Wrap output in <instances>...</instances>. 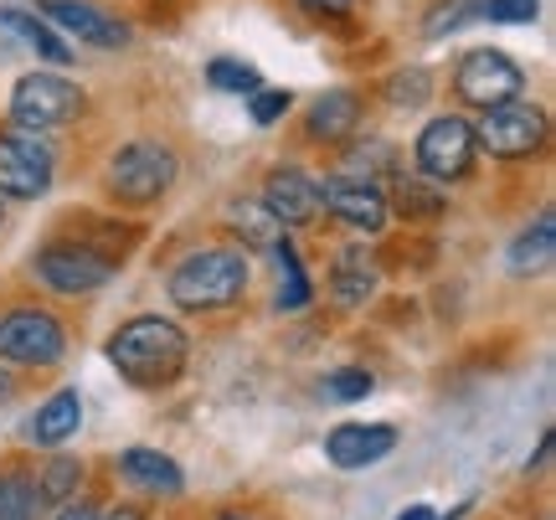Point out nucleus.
Segmentation results:
<instances>
[{
    "mask_svg": "<svg viewBox=\"0 0 556 520\" xmlns=\"http://www.w3.org/2000/svg\"><path fill=\"white\" fill-rule=\"evenodd\" d=\"M217 520H248V516H217Z\"/></svg>",
    "mask_w": 556,
    "mask_h": 520,
    "instance_id": "4c0bfd02",
    "label": "nucleus"
},
{
    "mask_svg": "<svg viewBox=\"0 0 556 520\" xmlns=\"http://www.w3.org/2000/svg\"><path fill=\"white\" fill-rule=\"evenodd\" d=\"M93 520H144V510H139V505H114V510H103V516H93Z\"/></svg>",
    "mask_w": 556,
    "mask_h": 520,
    "instance_id": "f704fd0d",
    "label": "nucleus"
},
{
    "mask_svg": "<svg viewBox=\"0 0 556 520\" xmlns=\"http://www.w3.org/2000/svg\"><path fill=\"white\" fill-rule=\"evenodd\" d=\"M11 397H16V377H11V371H0V407H5Z\"/></svg>",
    "mask_w": 556,
    "mask_h": 520,
    "instance_id": "e433bc0d",
    "label": "nucleus"
},
{
    "mask_svg": "<svg viewBox=\"0 0 556 520\" xmlns=\"http://www.w3.org/2000/svg\"><path fill=\"white\" fill-rule=\"evenodd\" d=\"M78 114H83V88L67 83L62 73H26V78H16V88H11V119H16L26 135L73 124Z\"/></svg>",
    "mask_w": 556,
    "mask_h": 520,
    "instance_id": "0eeeda50",
    "label": "nucleus"
},
{
    "mask_svg": "<svg viewBox=\"0 0 556 520\" xmlns=\"http://www.w3.org/2000/svg\"><path fill=\"white\" fill-rule=\"evenodd\" d=\"M392 180H397L392 201H397V212L407 221H433L443 212V191L428 176H392Z\"/></svg>",
    "mask_w": 556,
    "mask_h": 520,
    "instance_id": "4be33fe9",
    "label": "nucleus"
},
{
    "mask_svg": "<svg viewBox=\"0 0 556 520\" xmlns=\"http://www.w3.org/2000/svg\"><path fill=\"white\" fill-rule=\"evenodd\" d=\"M52 186V150L26 129H0V196L37 201Z\"/></svg>",
    "mask_w": 556,
    "mask_h": 520,
    "instance_id": "9d476101",
    "label": "nucleus"
},
{
    "mask_svg": "<svg viewBox=\"0 0 556 520\" xmlns=\"http://www.w3.org/2000/svg\"><path fill=\"white\" fill-rule=\"evenodd\" d=\"M78 480H83V464L67 459V454H58V459L41 464V474H37L31 490H37L41 505H62V500H73V495H78Z\"/></svg>",
    "mask_w": 556,
    "mask_h": 520,
    "instance_id": "5701e85b",
    "label": "nucleus"
},
{
    "mask_svg": "<svg viewBox=\"0 0 556 520\" xmlns=\"http://www.w3.org/2000/svg\"><path fill=\"white\" fill-rule=\"evenodd\" d=\"M397 520H438V516H433V505H407Z\"/></svg>",
    "mask_w": 556,
    "mask_h": 520,
    "instance_id": "c9c22d12",
    "label": "nucleus"
},
{
    "mask_svg": "<svg viewBox=\"0 0 556 520\" xmlns=\"http://www.w3.org/2000/svg\"><path fill=\"white\" fill-rule=\"evenodd\" d=\"M340 304H366L371 300V289H377V263L371 253H361V248H345L336 263V279H330Z\"/></svg>",
    "mask_w": 556,
    "mask_h": 520,
    "instance_id": "aec40b11",
    "label": "nucleus"
},
{
    "mask_svg": "<svg viewBox=\"0 0 556 520\" xmlns=\"http://www.w3.org/2000/svg\"><path fill=\"white\" fill-rule=\"evenodd\" d=\"M37 490L26 474H5L0 480V520H37Z\"/></svg>",
    "mask_w": 556,
    "mask_h": 520,
    "instance_id": "cd10ccee",
    "label": "nucleus"
},
{
    "mask_svg": "<svg viewBox=\"0 0 556 520\" xmlns=\"http://www.w3.org/2000/svg\"><path fill=\"white\" fill-rule=\"evenodd\" d=\"M392 161H397V155H392V144H387V140H366V144H356V150L345 155V165H351L345 176L377 180L381 170H392Z\"/></svg>",
    "mask_w": 556,
    "mask_h": 520,
    "instance_id": "c85d7f7f",
    "label": "nucleus"
},
{
    "mask_svg": "<svg viewBox=\"0 0 556 520\" xmlns=\"http://www.w3.org/2000/svg\"><path fill=\"white\" fill-rule=\"evenodd\" d=\"M37 16L52 26V31H67L73 41H83V47H124L129 41V26H124L119 16H109V11H99V5H88V0H41Z\"/></svg>",
    "mask_w": 556,
    "mask_h": 520,
    "instance_id": "f8f14e48",
    "label": "nucleus"
},
{
    "mask_svg": "<svg viewBox=\"0 0 556 520\" xmlns=\"http://www.w3.org/2000/svg\"><path fill=\"white\" fill-rule=\"evenodd\" d=\"M526 93V73H520V62L510 52H500V47H475V52H464L454 67V99L469 103V109H500V103H516Z\"/></svg>",
    "mask_w": 556,
    "mask_h": 520,
    "instance_id": "20e7f679",
    "label": "nucleus"
},
{
    "mask_svg": "<svg viewBox=\"0 0 556 520\" xmlns=\"http://www.w3.org/2000/svg\"><path fill=\"white\" fill-rule=\"evenodd\" d=\"M289 109H294V93H289V88H253V93H248L253 124H278Z\"/></svg>",
    "mask_w": 556,
    "mask_h": 520,
    "instance_id": "c756f323",
    "label": "nucleus"
},
{
    "mask_svg": "<svg viewBox=\"0 0 556 520\" xmlns=\"http://www.w3.org/2000/svg\"><path fill=\"white\" fill-rule=\"evenodd\" d=\"M232 232H238L248 248H274V242L283 238V227L268 217L263 201H238V206H232Z\"/></svg>",
    "mask_w": 556,
    "mask_h": 520,
    "instance_id": "b1692460",
    "label": "nucleus"
},
{
    "mask_svg": "<svg viewBox=\"0 0 556 520\" xmlns=\"http://www.w3.org/2000/svg\"><path fill=\"white\" fill-rule=\"evenodd\" d=\"M299 5H304L309 16H345L356 0H299Z\"/></svg>",
    "mask_w": 556,
    "mask_h": 520,
    "instance_id": "473e14b6",
    "label": "nucleus"
},
{
    "mask_svg": "<svg viewBox=\"0 0 556 520\" xmlns=\"http://www.w3.org/2000/svg\"><path fill=\"white\" fill-rule=\"evenodd\" d=\"M552 258H556V221H552V212H541L536 227L510 242V268L516 274H546Z\"/></svg>",
    "mask_w": 556,
    "mask_h": 520,
    "instance_id": "6ab92c4d",
    "label": "nucleus"
},
{
    "mask_svg": "<svg viewBox=\"0 0 556 520\" xmlns=\"http://www.w3.org/2000/svg\"><path fill=\"white\" fill-rule=\"evenodd\" d=\"M413 155H417V170L433 180V186L464 180L469 170H475V155H479L475 124L464 119V114H438V119L422 124Z\"/></svg>",
    "mask_w": 556,
    "mask_h": 520,
    "instance_id": "423d86ee",
    "label": "nucleus"
},
{
    "mask_svg": "<svg viewBox=\"0 0 556 520\" xmlns=\"http://www.w3.org/2000/svg\"><path fill=\"white\" fill-rule=\"evenodd\" d=\"M392 448H397V428L392 422H340L336 433L325 439V459L336 469H371Z\"/></svg>",
    "mask_w": 556,
    "mask_h": 520,
    "instance_id": "4468645a",
    "label": "nucleus"
},
{
    "mask_svg": "<svg viewBox=\"0 0 556 520\" xmlns=\"http://www.w3.org/2000/svg\"><path fill=\"white\" fill-rule=\"evenodd\" d=\"M479 16V0H438L433 11H428V21H422V37L428 41H443L448 31H458L464 21Z\"/></svg>",
    "mask_w": 556,
    "mask_h": 520,
    "instance_id": "bb28decb",
    "label": "nucleus"
},
{
    "mask_svg": "<svg viewBox=\"0 0 556 520\" xmlns=\"http://www.w3.org/2000/svg\"><path fill=\"white\" fill-rule=\"evenodd\" d=\"M268 253L278 258V300H274V304H278V309H304L315 289H309V279H304V263H299L294 242L278 238L274 248H268Z\"/></svg>",
    "mask_w": 556,
    "mask_h": 520,
    "instance_id": "412c9836",
    "label": "nucleus"
},
{
    "mask_svg": "<svg viewBox=\"0 0 556 520\" xmlns=\"http://www.w3.org/2000/svg\"><path fill=\"white\" fill-rule=\"evenodd\" d=\"M541 0H479V16L500 21V26H520V21H536Z\"/></svg>",
    "mask_w": 556,
    "mask_h": 520,
    "instance_id": "2f4dec72",
    "label": "nucleus"
},
{
    "mask_svg": "<svg viewBox=\"0 0 556 520\" xmlns=\"http://www.w3.org/2000/svg\"><path fill=\"white\" fill-rule=\"evenodd\" d=\"M41 283H52L58 294H93L103 283L114 279V258H103L99 248H88V242H47L37 258H31Z\"/></svg>",
    "mask_w": 556,
    "mask_h": 520,
    "instance_id": "1a4fd4ad",
    "label": "nucleus"
},
{
    "mask_svg": "<svg viewBox=\"0 0 556 520\" xmlns=\"http://www.w3.org/2000/svg\"><path fill=\"white\" fill-rule=\"evenodd\" d=\"M176 176H180V161L170 144L129 140L109 161V196L124 201V206H150V201H160L176 186Z\"/></svg>",
    "mask_w": 556,
    "mask_h": 520,
    "instance_id": "7ed1b4c3",
    "label": "nucleus"
},
{
    "mask_svg": "<svg viewBox=\"0 0 556 520\" xmlns=\"http://www.w3.org/2000/svg\"><path fill=\"white\" fill-rule=\"evenodd\" d=\"M186 356H191V341H186V330H180L176 320H165V315H139V320L119 325V330L109 335L114 371H119L129 386H139V392L170 386V381L186 371Z\"/></svg>",
    "mask_w": 556,
    "mask_h": 520,
    "instance_id": "f257e3e1",
    "label": "nucleus"
},
{
    "mask_svg": "<svg viewBox=\"0 0 556 520\" xmlns=\"http://www.w3.org/2000/svg\"><path fill=\"white\" fill-rule=\"evenodd\" d=\"M263 206L278 227H309L319 217V186L299 165H274L263 180Z\"/></svg>",
    "mask_w": 556,
    "mask_h": 520,
    "instance_id": "ddd939ff",
    "label": "nucleus"
},
{
    "mask_svg": "<svg viewBox=\"0 0 556 520\" xmlns=\"http://www.w3.org/2000/svg\"><path fill=\"white\" fill-rule=\"evenodd\" d=\"M0 26H5V31H16V37L26 41V47H31L37 58L52 62V67H67V62H73V47H67V41H62L58 31H52V26H47L41 16H31V11L0 5Z\"/></svg>",
    "mask_w": 556,
    "mask_h": 520,
    "instance_id": "a211bd4d",
    "label": "nucleus"
},
{
    "mask_svg": "<svg viewBox=\"0 0 556 520\" xmlns=\"http://www.w3.org/2000/svg\"><path fill=\"white\" fill-rule=\"evenodd\" d=\"M119 474L139 490H150V495H180L186 490V474H180V464L170 454H160V448H124L119 454Z\"/></svg>",
    "mask_w": 556,
    "mask_h": 520,
    "instance_id": "f3484780",
    "label": "nucleus"
},
{
    "mask_svg": "<svg viewBox=\"0 0 556 520\" xmlns=\"http://www.w3.org/2000/svg\"><path fill=\"white\" fill-rule=\"evenodd\" d=\"M387 103H397V109H417V103H428V93H433V73L428 67H402V73H392L387 78Z\"/></svg>",
    "mask_w": 556,
    "mask_h": 520,
    "instance_id": "a878e982",
    "label": "nucleus"
},
{
    "mask_svg": "<svg viewBox=\"0 0 556 520\" xmlns=\"http://www.w3.org/2000/svg\"><path fill=\"white\" fill-rule=\"evenodd\" d=\"M371 371H361V366H345V371H330L325 377V392L336 402H361V397H371Z\"/></svg>",
    "mask_w": 556,
    "mask_h": 520,
    "instance_id": "7c9ffc66",
    "label": "nucleus"
},
{
    "mask_svg": "<svg viewBox=\"0 0 556 520\" xmlns=\"http://www.w3.org/2000/svg\"><path fill=\"white\" fill-rule=\"evenodd\" d=\"M319 186V212H330L336 221H345L351 232H381L387 217H392V201L377 180L361 176H325Z\"/></svg>",
    "mask_w": 556,
    "mask_h": 520,
    "instance_id": "9b49d317",
    "label": "nucleus"
},
{
    "mask_svg": "<svg viewBox=\"0 0 556 520\" xmlns=\"http://www.w3.org/2000/svg\"><path fill=\"white\" fill-rule=\"evenodd\" d=\"M475 140L490 155H500V161H531L552 140V119H546V109H536V103H526V99L500 103V109L479 114Z\"/></svg>",
    "mask_w": 556,
    "mask_h": 520,
    "instance_id": "39448f33",
    "label": "nucleus"
},
{
    "mask_svg": "<svg viewBox=\"0 0 556 520\" xmlns=\"http://www.w3.org/2000/svg\"><path fill=\"white\" fill-rule=\"evenodd\" d=\"M99 516V510H93V505H83V500H62V510L52 520H93Z\"/></svg>",
    "mask_w": 556,
    "mask_h": 520,
    "instance_id": "72a5a7b5",
    "label": "nucleus"
},
{
    "mask_svg": "<svg viewBox=\"0 0 556 520\" xmlns=\"http://www.w3.org/2000/svg\"><path fill=\"white\" fill-rule=\"evenodd\" d=\"M67 356V330L47 309H11L0 315V360L11 366H58Z\"/></svg>",
    "mask_w": 556,
    "mask_h": 520,
    "instance_id": "6e6552de",
    "label": "nucleus"
},
{
    "mask_svg": "<svg viewBox=\"0 0 556 520\" xmlns=\"http://www.w3.org/2000/svg\"><path fill=\"white\" fill-rule=\"evenodd\" d=\"M248 289V258L232 248H201L176 263L170 274V304L180 309H227Z\"/></svg>",
    "mask_w": 556,
    "mask_h": 520,
    "instance_id": "f03ea898",
    "label": "nucleus"
},
{
    "mask_svg": "<svg viewBox=\"0 0 556 520\" xmlns=\"http://www.w3.org/2000/svg\"><path fill=\"white\" fill-rule=\"evenodd\" d=\"M83 428V402L78 392H52V397L41 402L37 413L26 418V443H37V448H58V443H67L73 433Z\"/></svg>",
    "mask_w": 556,
    "mask_h": 520,
    "instance_id": "dca6fc26",
    "label": "nucleus"
},
{
    "mask_svg": "<svg viewBox=\"0 0 556 520\" xmlns=\"http://www.w3.org/2000/svg\"><path fill=\"white\" fill-rule=\"evenodd\" d=\"M361 93L351 88H336V93H319L309 109H304V140L309 144H345L356 140L361 129Z\"/></svg>",
    "mask_w": 556,
    "mask_h": 520,
    "instance_id": "2eb2a0df",
    "label": "nucleus"
},
{
    "mask_svg": "<svg viewBox=\"0 0 556 520\" xmlns=\"http://www.w3.org/2000/svg\"><path fill=\"white\" fill-rule=\"evenodd\" d=\"M206 83H212L217 93H238V99H248L253 88H263L258 67H253V62H242V58H212L206 62Z\"/></svg>",
    "mask_w": 556,
    "mask_h": 520,
    "instance_id": "393cba45",
    "label": "nucleus"
}]
</instances>
